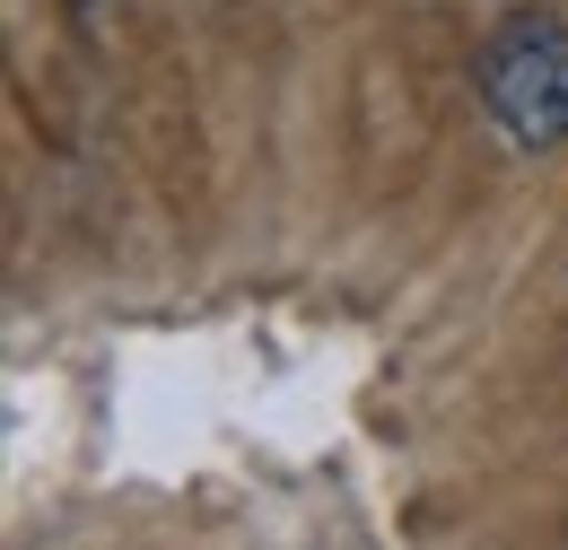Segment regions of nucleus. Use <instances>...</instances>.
<instances>
[{"instance_id":"nucleus-1","label":"nucleus","mask_w":568,"mask_h":550,"mask_svg":"<svg viewBox=\"0 0 568 550\" xmlns=\"http://www.w3.org/2000/svg\"><path fill=\"white\" fill-rule=\"evenodd\" d=\"M481 105L516 149H560L568 140V27L551 9H516V18L490 27Z\"/></svg>"}]
</instances>
